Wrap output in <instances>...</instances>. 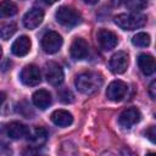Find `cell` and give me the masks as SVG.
<instances>
[{
    "mask_svg": "<svg viewBox=\"0 0 156 156\" xmlns=\"http://www.w3.org/2000/svg\"><path fill=\"white\" fill-rule=\"evenodd\" d=\"M76 88L78 89V91H80L82 94L85 95H91L96 91H99V89L102 85V77L101 74L96 73V72H84L77 76L76 80H74Z\"/></svg>",
    "mask_w": 156,
    "mask_h": 156,
    "instance_id": "obj_1",
    "label": "cell"
},
{
    "mask_svg": "<svg viewBox=\"0 0 156 156\" xmlns=\"http://www.w3.org/2000/svg\"><path fill=\"white\" fill-rule=\"evenodd\" d=\"M115 23L123 30H134L146 24V16L136 12L121 13L115 17Z\"/></svg>",
    "mask_w": 156,
    "mask_h": 156,
    "instance_id": "obj_2",
    "label": "cell"
},
{
    "mask_svg": "<svg viewBox=\"0 0 156 156\" xmlns=\"http://www.w3.org/2000/svg\"><path fill=\"white\" fill-rule=\"evenodd\" d=\"M56 21L65 27H74L80 22V15L72 7L61 6L55 13Z\"/></svg>",
    "mask_w": 156,
    "mask_h": 156,
    "instance_id": "obj_3",
    "label": "cell"
},
{
    "mask_svg": "<svg viewBox=\"0 0 156 156\" xmlns=\"http://www.w3.org/2000/svg\"><path fill=\"white\" fill-rule=\"evenodd\" d=\"M62 37L54 30L46 32L41 38V48L46 54H55L62 46Z\"/></svg>",
    "mask_w": 156,
    "mask_h": 156,
    "instance_id": "obj_4",
    "label": "cell"
},
{
    "mask_svg": "<svg viewBox=\"0 0 156 156\" xmlns=\"http://www.w3.org/2000/svg\"><path fill=\"white\" fill-rule=\"evenodd\" d=\"M20 78H21V82L24 85L34 87V85H38L40 83V80H41V73H40L39 67H37L35 65H27L22 69Z\"/></svg>",
    "mask_w": 156,
    "mask_h": 156,
    "instance_id": "obj_5",
    "label": "cell"
},
{
    "mask_svg": "<svg viewBox=\"0 0 156 156\" xmlns=\"http://www.w3.org/2000/svg\"><path fill=\"white\" fill-rule=\"evenodd\" d=\"M128 91V85L122 80H113L108 84L106 89V96L111 101H122Z\"/></svg>",
    "mask_w": 156,
    "mask_h": 156,
    "instance_id": "obj_6",
    "label": "cell"
},
{
    "mask_svg": "<svg viewBox=\"0 0 156 156\" xmlns=\"http://www.w3.org/2000/svg\"><path fill=\"white\" fill-rule=\"evenodd\" d=\"M45 78L51 85H60L63 82V69L54 61L45 65Z\"/></svg>",
    "mask_w": 156,
    "mask_h": 156,
    "instance_id": "obj_7",
    "label": "cell"
},
{
    "mask_svg": "<svg viewBox=\"0 0 156 156\" xmlns=\"http://www.w3.org/2000/svg\"><path fill=\"white\" fill-rule=\"evenodd\" d=\"M128 63H129L128 54L124 51H118L115 55H112V57L110 60V69L112 73L121 74L127 71Z\"/></svg>",
    "mask_w": 156,
    "mask_h": 156,
    "instance_id": "obj_8",
    "label": "cell"
},
{
    "mask_svg": "<svg viewBox=\"0 0 156 156\" xmlns=\"http://www.w3.org/2000/svg\"><path fill=\"white\" fill-rule=\"evenodd\" d=\"M96 39H98V43H99L100 48L105 51H108V50L113 49L118 43L117 35L113 32L108 30V29H100L98 32Z\"/></svg>",
    "mask_w": 156,
    "mask_h": 156,
    "instance_id": "obj_9",
    "label": "cell"
},
{
    "mask_svg": "<svg viewBox=\"0 0 156 156\" xmlns=\"http://www.w3.org/2000/svg\"><path fill=\"white\" fill-rule=\"evenodd\" d=\"M140 118H141L140 112H139L136 108L130 107V108L124 110V111L119 115V117H118V123H119L121 127L128 129V128H132L134 124H136V123L140 121Z\"/></svg>",
    "mask_w": 156,
    "mask_h": 156,
    "instance_id": "obj_10",
    "label": "cell"
},
{
    "mask_svg": "<svg viewBox=\"0 0 156 156\" xmlns=\"http://www.w3.org/2000/svg\"><path fill=\"white\" fill-rule=\"evenodd\" d=\"M28 127L21 122H17V121H13V122H10L6 124L5 127V134L10 138V139H13V140H17V139H22L24 136L28 135Z\"/></svg>",
    "mask_w": 156,
    "mask_h": 156,
    "instance_id": "obj_11",
    "label": "cell"
},
{
    "mask_svg": "<svg viewBox=\"0 0 156 156\" xmlns=\"http://www.w3.org/2000/svg\"><path fill=\"white\" fill-rule=\"evenodd\" d=\"M43 20H44V11L38 7H33L24 15L23 24L28 29H34L43 22Z\"/></svg>",
    "mask_w": 156,
    "mask_h": 156,
    "instance_id": "obj_12",
    "label": "cell"
},
{
    "mask_svg": "<svg viewBox=\"0 0 156 156\" xmlns=\"http://www.w3.org/2000/svg\"><path fill=\"white\" fill-rule=\"evenodd\" d=\"M69 54L74 60H83L89 54V45L83 38H76L71 44Z\"/></svg>",
    "mask_w": 156,
    "mask_h": 156,
    "instance_id": "obj_13",
    "label": "cell"
},
{
    "mask_svg": "<svg viewBox=\"0 0 156 156\" xmlns=\"http://www.w3.org/2000/svg\"><path fill=\"white\" fill-rule=\"evenodd\" d=\"M30 45H32L30 39L27 35H21L13 41L11 46V51L16 56H26L30 50Z\"/></svg>",
    "mask_w": 156,
    "mask_h": 156,
    "instance_id": "obj_14",
    "label": "cell"
},
{
    "mask_svg": "<svg viewBox=\"0 0 156 156\" xmlns=\"http://www.w3.org/2000/svg\"><path fill=\"white\" fill-rule=\"evenodd\" d=\"M28 141L33 147H41L48 140V132L43 127L35 128L33 132H28Z\"/></svg>",
    "mask_w": 156,
    "mask_h": 156,
    "instance_id": "obj_15",
    "label": "cell"
},
{
    "mask_svg": "<svg viewBox=\"0 0 156 156\" xmlns=\"http://www.w3.org/2000/svg\"><path fill=\"white\" fill-rule=\"evenodd\" d=\"M138 66L145 76H151L155 72V58L149 54H140L138 57Z\"/></svg>",
    "mask_w": 156,
    "mask_h": 156,
    "instance_id": "obj_16",
    "label": "cell"
},
{
    "mask_svg": "<svg viewBox=\"0 0 156 156\" xmlns=\"http://www.w3.org/2000/svg\"><path fill=\"white\" fill-rule=\"evenodd\" d=\"M32 100L37 107H39L40 110H45L51 104V94L45 89H39L33 94Z\"/></svg>",
    "mask_w": 156,
    "mask_h": 156,
    "instance_id": "obj_17",
    "label": "cell"
},
{
    "mask_svg": "<svg viewBox=\"0 0 156 156\" xmlns=\"http://www.w3.org/2000/svg\"><path fill=\"white\" fill-rule=\"evenodd\" d=\"M51 121L58 127H68L73 122V116L66 110H56L51 113Z\"/></svg>",
    "mask_w": 156,
    "mask_h": 156,
    "instance_id": "obj_18",
    "label": "cell"
},
{
    "mask_svg": "<svg viewBox=\"0 0 156 156\" xmlns=\"http://www.w3.org/2000/svg\"><path fill=\"white\" fill-rule=\"evenodd\" d=\"M17 13V5L10 0L0 1V18L11 17Z\"/></svg>",
    "mask_w": 156,
    "mask_h": 156,
    "instance_id": "obj_19",
    "label": "cell"
},
{
    "mask_svg": "<svg viewBox=\"0 0 156 156\" xmlns=\"http://www.w3.org/2000/svg\"><path fill=\"white\" fill-rule=\"evenodd\" d=\"M17 26L13 22H7V23H2L0 24V38L4 40H9L16 32Z\"/></svg>",
    "mask_w": 156,
    "mask_h": 156,
    "instance_id": "obj_20",
    "label": "cell"
},
{
    "mask_svg": "<svg viewBox=\"0 0 156 156\" xmlns=\"http://www.w3.org/2000/svg\"><path fill=\"white\" fill-rule=\"evenodd\" d=\"M132 43L133 45L135 46H140V48H145L150 44V35L147 33H144V32H140V33H136L133 38H132Z\"/></svg>",
    "mask_w": 156,
    "mask_h": 156,
    "instance_id": "obj_21",
    "label": "cell"
},
{
    "mask_svg": "<svg viewBox=\"0 0 156 156\" xmlns=\"http://www.w3.org/2000/svg\"><path fill=\"white\" fill-rule=\"evenodd\" d=\"M126 6L133 12H140L147 6L146 0H126Z\"/></svg>",
    "mask_w": 156,
    "mask_h": 156,
    "instance_id": "obj_22",
    "label": "cell"
},
{
    "mask_svg": "<svg viewBox=\"0 0 156 156\" xmlns=\"http://www.w3.org/2000/svg\"><path fill=\"white\" fill-rule=\"evenodd\" d=\"M17 112L20 113V115H22L23 117H26V118H32L33 117V111H32V108H30V106L26 102V101H21L18 105H17Z\"/></svg>",
    "mask_w": 156,
    "mask_h": 156,
    "instance_id": "obj_23",
    "label": "cell"
},
{
    "mask_svg": "<svg viewBox=\"0 0 156 156\" xmlns=\"http://www.w3.org/2000/svg\"><path fill=\"white\" fill-rule=\"evenodd\" d=\"M58 98H60V100H61L62 102H65V104H71V102L74 101V96H73L72 91L68 90V89H62V90H60V91H58Z\"/></svg>",
    "mask_w": 156,
    "mask_h": 156,
    "instance_id": "obj_24",
    "label": "cell"
},
{
    "mask_svg": "<svg viewBox=\"0 0 156 156\" xmlns=\"http://www.w3.org/2000/svg\"><path fill=\"white\" fill-rule=\"evenodd\" d=\"M145 135L150 139L151 143H155L156 141V128L154 126H151L146 132H145Z\"/></svg>",
    "mask_w": 156,
    "mask_h": 156,
    "instance_id": "obj_25",
    "label": "cell"
},
{
    "mask_svg": "<svg viewBox=\"0 0 156 156\" xmlns=\"http://www.w3.org/2000/svg\"><path fill=\"white\" fill-rule=\"evenodd\" d=\"M149 94H150V96H151L152 100L156 98V82L155 80H152L151 84H150V87H149Z\"/></svg>",
    "mask_w": 156,
    "mask_h": 156,
    "instance_id": "obj_26",
    "label": "cell"
},
{
    "mask_svg": "<svg viewBox=\"0 0 156 156\" xmlns=\"http://www.w3.org/2000/svg\"><path fill=\"white\" fill-rule=\"evenodd\" d=\"M5 98H6V95H5V93H2V91H0V106L2 105V102L5 101Z\"/></svg>",
    "mask_w": 156,
    "mask_h": 156,
    "instance_id": "obj_27",
    "label": "cell"
},
{
    "mask_svg": "<svg viewBox=\"0 0 156 156\" xmlns=\"http://www.w3.org/2000/svg\"><path fill=\"white\" fill-rule=\"evenodd\" d=\"M84 2H87L89 5H94V4H98L99 0H84Z\"/></svg>",
    "mask_w": 156,
    "mask_h": 156,
    "instance_id": "obj_28",
    "label": "cell"
},
{
    "mask_svg": "<svg viewBox=\"0 0 156 156\" xmlns=\"http://www.w3.org/2000/svg\"><path fill=\"white\" fill-rule=\"evenodd\" d=\"M56 1H58V0H44V2L48 4V5H52V4H55Z\"/></svg>",
    "mask_w": 156,
    "mask_h": 156,
    "instance_id": "obj_29",
    "label": "cell"
},
{
    "mask_svg": "<svg viewBox=\"0 0 156 156\" xmlns=\"http://www.w3.org/2000/svg\"><path fill=\"white\" fill-rule=\"evenodd\" d=\"M1 55H2V50H1V46H0V58H1Z\"/></svg>",
    "mask_w": 156,
    "mask_h": 156,
    "instance_id": "obj_30",
    "label": "cell"
}]
</instances>
